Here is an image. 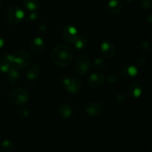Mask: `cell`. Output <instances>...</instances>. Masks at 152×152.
<instances>
[{"instance_id":"23","label":"cell","mask_w":152,"mask_h":152,"mask_svg":"<svg viewBox=\"0 0 152 152\" xmlns=\"http://www.w3.org/2000/svg\"><path fill=\"white\" fill-rule=\"evenodd\" d=\"M138 4L143 10H150L152 7L151 0H137Z\"/></svg>"},{"instance_id":"25","label":"cell","mask_w":152,"mask_h":152,"mask_svg":"<svg viewBox=\"0 0 152 152\" xmlns=\"http://www.w3.org/2000/svg\"><path fill=\"white\" fill-rule=\"evenodd\" d=\"M136 63L138 66L143 67L145 65V63H146V60H145V59L144 57H140L137 60Z\"/></svg>"},{"instance_id":"32","label":"cell","mask_w":152,"mask_h":152,"mask_svg":"<svg viewBox=\"0 0 152 152\" xmlns=\"http://www.w3.org/2000/svg\"><path fill=\"white\" fill-rule=\"evenodd\" d=\"M1 0H0V7H1Z\"/></svg>"},{"instance_id":"9","label":"cell","mask_w":152,"mask_h":152,"mask_svg":"<svg viewBox=\"0 0 152 152\" xmlns=\"http://www.w3.org/2000/svg\"><path fill=\"white\" fill-rule=\"evenodd\" d=\"M137 68L132 65H124L120 70V77L126 80H132L137 75Z\"/></svg>"},{"instance_id":"4","label":"cell","mask_w":152,"mask_h":152,"mask_svg":"<svg viewBox=\"0 0 152 152\" xmlns=\"http://www.w3.org/2000/svg\"><path fill=\"white\" fill-rule=\"evenodd\" d=\"M91 68V61L90 58L85 54H80L77 56L74 62V69L79 75L86 74Z\"/></svg>"},{"instance_id":"5","label":"cell","mask_w":152,"mask_h":152,"mask_svg":"<svg viewBox=\"0 0 152 152\" xmlns=\"http://www.w3.org/2000/svg\"><path fill=\"white\" fill-rule=\"evenodd\" d=\"M61 82L65 90L70 94H77L81 91L82 81L80 79L72 77H62Z\"/></svg>"},{"instance_id":"2","label":"cell","mask_w":152,"mask_h":152,"mask_svg":"<svg viewBox=\"0 0 152 152\" xmlns=\"http://www.w3.org/2000/svg\"><path fill=\"white\" fill-rule=\"evenodd\" d=\"M9 102L14 105L22 106L29 100V93L25 88H19L10 91L7 94Z\"/></svg>"},{"instance_id":"13","label":"cell","mask_w":152,"mask_h":152,"mask_svg":"<svg viewBox=\"0 0 152 152\" xmlns=\"http://www.w3.org/2000/svg\"><path fill=\"white\" fill-rule=\"evenodd\" d=\"M142 93V86L139 82L132 83L128 88V94L132 98L140 97Z\"/></svg>"},{"instance_id":"26","label":"cell","mask_w":152,"mask_h":152,"mask_svg":"<svg viewBox=\"0 0 152 152\" xmlns=\"http://www.w3.org/2000/svg\"><path fill=\"white\" fill-rule=\"evenodd\" d=\"M116 99H117V100H116L117 102H125V100H126V98L123 94H118L117 95V98H116Z\"/></svg>"},{"instance_id":"7","label":"cell","mask_w":152,"mask_h":152,"mask_svg":"<svg viewBox=\"0 0 152 152\" xmlns=\"http://www.w3.org/2000/svg\"><path fill=\"white\" fill-rule=\"evenodd\" d=\"M79 34L76 27L72 25H67L62 31V37L66 42L74 44L78 38Z\"/></svg>"},{"instance_id":"31","label":"cell","mask_w":152,"mask_h":152,"mask_svg":"<svg viewBox=\"0 0 152 152\" xmlns=\"http://www.w3.org/2000/svg\"><path fill=\"white\" fill-rule=\"evenodd\" d=\"M126 1H127L128 2H131V1H132V0H126Z\"/></svg>"},{"instance_id":"28","label":"cell","mask_w":152,"mask_h":152,"mask_svg":"<svg viewBox=\"0 0 152 152\" xmlns=\"http://www.w3.org/2000/svg\"><path fill=\"white\" fill-rule=\"evenodd\" d=\"M28 19L29 20H35L37 19V14L36 13H31L28 15Z\"/></svg>"},{"instance_id":"12","label":"cell","mask_w":152,"mask_h":152,"mask_svg":"<svg viewBox=\"0 0 152 152\" xmlns=\"http://www.w3.org/2000/svg\"><path fill=\"white\" fill-rule=\"evenodd\" d=\"M106 10L111 16L118 15L123 10V2L121 0H109L107 4Z\"/></svg>"},{"instance_id":"16","label":"cell","mask_w":152,"mask_h":152,"mask_svg":"<svg viewBox=\"0 0 152 152\" xmlns=\"http://www.w3.org/2000/svg\"><path fill=\"white\" fill-rule=\"evenodd\" d=\"M45 48L44 40L40 37H37L32 40L31 43V50L35 54H39L43 51Z\"/></svg>"},{"instance_id":"19","label":"cell","mask_w":152,"mask_h":152,"mask_svg":"<svg viewBox=\"0 0 152 152\" xmlns=\"http://www.w3.org/2000/svg\"><path fill=\"white\" fill-rule=\"evenodd\" d=\"M23 4L25 8L30 11L37 10L40 7V3L39 0H24Z\"/></svg>"},{"instance_id":"15","label":"cell","mask_w":152,"mask_h":152,"mask_svg":"<svg viewBox=\"0 0 152 152\" xmlns=\"http://www.w3.org/2000/svg\"><path fill=\"white\" fill-rule=\"evenodd\" d=\"M41 74V68L37 64L31 65L26 71V77L30 81H34L37 80Z\"/></svg>"},{"instance_id":"14","label":"cell","mask_w":152,"mask_h":152,"mask_svg":"<svg viewBox=\"0 0 152 152\" xmlns=\"http://www.w3.org/2000/svg\"><path fill=\"white\" fill-rule=\"evenodd\" d=\"M12 67H13L12 55L6 54L0 58V71L1 72L7 73Z\"/></svg>"},{"instance_id":"6","label":"cell","mask_w":152,"mask_h":152,"mask_svg":"<svg viewBox=\"0 0 152 152\" xmlns=\"http://www.w3.org/2000/svg\"><path fill=\"white\" fill-rule=\"evenodd\" d=\"M7 22L11 25H17L20 23L25 17V13L21 7L13 6L8 9L6 14Z\"/></svg>"},{"instance_id":"3","label":"cell","mask_w":152,"mask_h":152,"mask_svg":"<svg viewBox=\"0 0 152 152\" xmlns=\"http://www.w3.org/2000/svg\"><path fill=\"white\" fill-rule=\"evenodd\" d=\"M31 62V56L27 50H19L12 55L13 68L18 70L25 69Z\"/></svg>"},{"instance_id":"8","label":"cell","mask_w":152,"mask_h":152,"mask_svg":"<svg viewBox=\"0 0 152 152\" xmlns=\"http://www.w3.org/2000/svg\"><path fill=\"white\" fill-rule=\"evenodd\" d=\"M104 105L102 102H92L89 103L86 108V112L89 117H97L103 112Z\"/></svg>"},{"instance_id":"17","label":"cell","mask_w":152,"mask_h":152,"mask_svg":"<svg viewBox=\"0 0 152 152\" xmlns=\"http://www.w3.org/2000/svg\"><path fill=\"white\" fill-rule=\"evenodd\" d=\"M7 74H8V80L10 86H15L19 84L21 80V77L19 70L12 67L8 71Z\"/></svg>"},{"instance_id":"11","label":"cell","mask_w":152,"mask_h":152,"mask_svg":"<svg viewBox=\"0 0 152 152\" xmlns=\"http://www.w3.org/2000/svg\"><path fill=\"white\" fill-rule=\"evenodd\" d=\"M100 49L102 55L108 59H112L117 53V49L115 46L109 42H103L101 45Z\"/></svg>"},{"instance_id":"18","label":"cell","mask_w":152,"mask_h":152,"mask_svg":"<svg viewBox=\"0 0 152 152\" xmlns=\"http://www.w3.org/2000/svg\"><path fill=\"white\" fill-rule=\"evenodd\" d=\"M73 113L72 108L68 103H62L59 107V114L63 119H68L71 117Z\"/></svg>"},{"instance_id":"10","label":"cell","mask_w":152,"mask_h":152,"mask_svg":"<svg viewBox=\"0 0 152 152\" xmlns=\"http://www.w3.org/2000/svg\"><path fill=\"white\" fill-rule=\"evenodd\" d=\"M105 82V77L103 74L99 72L93 73L88 79V84L93 88H100Z\"/></svg>"},{"instance_id":"24","label":"cell","mask_w":152,"mask_h":152,"mask_svg":"<svg viewBox=\"0 0 152 152\" xmlns=\"http://www.w3.org/2000/svg\"><path fill=\"white\" fill-rule=\"evenodd\" d=\"M149 48L150 45L149 44H148V42H143L140 45V50H142V51H147V50L149 49Z\"/></svg>"},{"instance_id":"30","label":"cell","mask_w":152,"mask_h":152,"mask_svg":"<svg viewBox=\"0 0 152 152\" xmlns=\"http://www.w3.org/2000/svg\"><path fill=\"white\" fill-rule=\"evenodd\" d=\"M4 45V41L3 39L0 38V48H2V46Z\"/></svg>"},{"instance_id":"33","label":"cell","mask_w":152,"mask_h":152,"mask_svg":"<svg viewBox=\"0 0 152 152\" xmlns=\"http://www.w3.org/2000/svg\"><path fill=\"white\" fill-rule=\"evenodd\" d=\"M0 152H2V151H0Z\"/></svg>"},{"instance_id":"20","label":"cell","mask_w":152,"mask_h":152,"mask_svg":"<svg viewBox=\"0 0 152 152\" xmlns=\"http://www.w3.org/2000/svg\"><path fill=\"white\" fill-rule=\"evenodd\" d=\"M1 148L5 152H11L13 151L15 148L14 142L10 140H4L1 144Z\"/></svg>"},{"instance_id":"1","label":"cell","mask_w":152,"mask_h":152,"mask_svg":"<svg viewBox=\"0 0 152 152\" xmlns=\"http://www.w3.org/2000/svg\"><path fill=\"white\" fill-rule=\"evenodd\" d=\"M74 58V50L68 45H59L53 49L50 54L52 62L59 67L70 65Z\"/></svg>"},{"instance_id":"22","label":"cell","mask_w":152,"mask_h":152,"mask_svg":"<svg viewBox=\"0 0 152 152\" xmlns=\"http://www.w3.org/2000/svg\"><path fill=\"white\" fill-rule=\"evenodd\" d=\"M74 46L77 50H82L87 45V39L84 36H79L78 38L74 43Z\"/></svg>"},{"instance_id":"21","label":"cell","mask_w":152,"mask_h":152,"mask_svg":"<svg viewBox=\"0 0 152 152\" xmlns=\"http://www.w3.org/2000/svg\"><path fill=\"white\" fill-rule=\"evenodd\" d=\"M94 66L97 71H102L106 68V62L102 58H96L94 61Z\"/></svg>"},{"instance_id":"27","label":"cell","mask_w":152,"mask_h":152,"mask_svg":"<svg viewBox=\"0 0 152 152\" xmlns=\"http://www.w3.org/2000/svg\"><path fill=\"white\" fill-rule=\"evenodd\" d=\"M108 80L110 83H114L117 81V78L115 75H114V74H111V75L108 76Z\"/></svg>"},{"instance_id":"29","label":"cell","mask_w":152,"mask_h":152,"mask_svg":"<svg viewBox=\"0 0 152 152\" xmlns=\"http://www.w3.org/2000/svg\"><path fill=\"white\" fill-rule=\"evenodd\" d=\"M21 114H22V117H27L28 115V111L27 109H22L21 111Z\"/></svg>"}]
</instances>
